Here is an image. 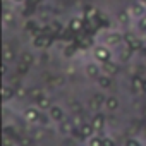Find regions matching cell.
I'll return each instance as SVG.
<instances>
[{
	"instance_id": "obj_1",
	"label": "cell",
	"mask_w": 146,
	"mask_h": 146,
	"mask_svg": "<svg viewBox=\"0 0 146 146\" xmlns=\"http://www.w3.org/2000/svg\"><path fill=\"white\" fill-rule=\"evenodd\" d=\"M93 58H95L98 64L110 62V60H112V48L107 46L105 43H103V45H95V46H93Z\"/></svg>"
},
{
	"instance_id": "obj_2",
	"label": "cell",
	"mask_w": 146,
	"mask_h": 146,
	"mask_svg": "<svg viewBox=\"0 0 146 146\" xmlns=\"http://www.w3.org/2000/svg\"><path fill=\"white\" fill-rule=\"evenodd\" d=\"M84 76L91 81H96L100 76H102V64H98L96 60H91V62H86L84 64Z\"/></svg>"
},
{
	"instance_id": "obj_3",
	"label": "cell",
	"mask_w": 146,
	"mask_h": 146,
	"mask_svg": "<svg viewBox=\"0 0 146 146\" xmlns=\"http://www.w3.org/2000/svg\"><path fill=\"white\" fill-rule=\"evenodd\" d=\"M124 43H125V46H129L132 52H143L144 46H146L144 41H143V38L137 36V35H132V33H125Z\"/></svg>"
},
{
	"instance_id": "obj_4",
	"label": "cell",
	"mask_w": 146,
	"mask_h": 146,
	"mask_svg": "<svg viewBox=\"0 0 146 146\" xmlns=\"http://www.w3.org/2000/svg\"><path fill=\"white\" fill-rule=\"evenodd\" d=\"M124 40H125L124 33H120V31H108L105 35V41L103 43L107 46H110V48H115V46H120L124 43Z\"/></svg>"
},
{
	"instance_id": "obj_5",
	"label": "cell",
	"mask_w": 146,
	"mask_h": 146,
	"mask_svg": "<svg viewBox=\"0 0 146 146\" xmlns=\"http://www.w3.org/2000/svg\"><path fill=\"white\" fill-rule=\"evenodd\" d=\"M31 43H33V46L36 48V50H48L52 45H53V40H52V35H40V36H33V40H31Z\"/></svg>"
},
{
	"instance_id": "obj_6",
	"label": "cell",
	"mask_w": 146,
	"mask_h": 146,
	"mask_svg": "<svg viewBox=\"0 0 146 146\" xmlns=\"http://www.w3.org/2000/svg\"><path fill=\"white\" fill-rule=\"evenodd\" d=\"M90 122L93 124V127H95V132H96V134L105 136V134H103L105 125H107V117H105V113H102V112H95V115L91 117V120H90Z\"/></svg>"
},
{
	"instance_id": "obj_7",
	"label": "cell",
	"mask_w": 146,
	"mask_h": 146,
	"mask_svg": "<svg viewBox=\"0 0 146 146\" xmlns=\"http://www.w3.org/2000/svg\"><path fill=\"white\" fill-rule=\"evenodd\" d=\"M40 117H41V110L38 107H28L23 112V119H24L26 124H38Z\"/></svg>"
},
{
	"instance_id": "obj_8",
	"label": "cell",
	"mask_w": 146,
	"mask_h": 146,
	"mask_svg": "<svg viewBox=\"0 0 146 146\" xmlns=\"http://www.w3.org/2000/svg\"><path fill=\"white\" fill-rule=\"evenodd\" d=\"M102 74H107V76H110V78L119 76V74H120V62L110 60V62L102 64Z\"/></svg>"
},
{
	"instance_id": "obj_9",
	"label": "cell",
	"mask_w": 146,
	"mask_h": 146,
	"mask_svg": "<svg viewBox=\"0 0 146 146\" xmlns=\"http://www.w3.org/2000/svg\"><path fill=\"white\" fill-rule=\"evenodd\" d=\"M143 120L141 119H132L127 125H125V134L127 137H137V134H141V129H143Z\"/></svg>"
},
{
	"instance_id": "obj_10",
	"label": "cell",
	"mask_w": 146,
	"mask_h": 146,
	"mask_svg": "<svg viewBox=\"0 0 146 146\" xmlns=\"http://www.w3.org/2000/svg\"><path fill=\"white\" fill-rule=\"evenodd\" d=\"M46 113L50 115L52 122H55V124H58V122H62V120L65 119V110H64L60 105H57V103H53V105H52V108H50Z\"/></svg>"
},
{
	"instance_id": "obj_11",
	"label": "cell",
	"mask_w": 146,
	"mask_h": 146,
	"mask_svg": "<svg viewBox=\"0 0 146 146\" xmlns=\"http://www.w3.org/2000/svg\"><path fill=\"white\" fill-rule=\"evenodd\" d=\"M127 11H129L131 17L137 21L139 17H143V16L146 14V5H144V4H141V2H132V4L127 7Z\"/></svg>"
},
{
	"instance_id": "obj_12",
	"label": "cell",
	"mask_w": 146,
	"mask_h": 146,
	"mask_svg": "<svg viewBox=\"0 0 146 146\" xmlns=\"http://www.w3.org/2000/svg\"><path fill=\"white\" fill-rule=\"evenodd\" d=\"M74 122H72V119H64L62 122H58V127H57V131H58V134L60 136H70L72 134V131H74Z\"/></svg>"
},
{
	"instance_id": "obj_13",
	"label": "cell",
	"mask_w": 146,
	"mask_h": 146,
	"mask_svg": "<svg viewBox=\"0 0 146 146\" xmlns=\"http://www.w3.org/2000/svg\"><path fill=\"white\" fill-rule=\"evenodd\" d=\"M2 57H4V62H5V64H11V62H14V58H16V50H14V46H12L9 41H4Z\"/></svg>"
},
{
	"instance_id": "obj_14",
	"label": "cell",
	"mask_w": 146,
	"mask_h": 146,
	"mask_svg": "<svg viewBox=\"0 0 146 146\" xmlns=\"http://www.w3.org/2000/svg\"><path fill=\"white\" fill-rule=\"evenodd\" d=\"M108 113H113V112H117L119 108H120V100H119V96H115V95H108L107 96V102H105V107H103Z\"/></svg>"
},
{
	"instance_id": "obj_15",
	"label": "cell",
	"mask_w": 146,
	"mask_h": 146,
	"mask_svg": "<svg viewBox=\"0 0 146 146\" xmlns=\"http://www.w3.org/2000/svg\"><path fill=\"white\" fill-rule=\"evenodd\" d=\"M143 86H144V78H143V76L136 74V76L131 78V91H132L134 95L143 93Z\"/></svg>"
},
{
	"instance_id": "obj_16",
	"label": "cell",
	"mask_w": 146,
	"mask_h": 146,
	"mask_svg": "<svg viewBox=\"0 0 146 146\" xmlns=\"http://www.w3.org/2000/svg\"><path fill=\"white\" fill-rule=\"evenodd\" d=\"M0 93H2V102L4 103H9L11 100L16 98V88L12 84H7V83L2 86V91H0Z\"/></svg>"
},
{
	"instance_id": "obj_17",
	"label": "cell",
	"mask_w": 146,
	"mask_h": 146,
	"mask_svg": "<svg viewBox=\"0 0 146 146\" xmlns=\"http://www.w3.org/2000/svg\"><path fill=\"white\" fill-rule=\"evenodd\" d=\"M131 21H132V17H131V14H129L127 9H120V11H117V14H115V23H117V24H120V26H127V24H131Z\"/></svg>"
},
{
	"instance_id": "obj_18",
	"label": "cell",
	"mask_w": 146,
	"mask_h": 146,
	"mask_svg": "<svg viewBox=\"0 0 146 146\" xmlns=\"http://www.w3.org/2000/svg\"><path fill=\"white\" fill-rule=\"evenodd\" d=\"M96 84H98V88H100L102 91H107V90H110V88L113 86V78H110V76H107V74H102V76L96 79Z\"/></svg>"
},
{
	"instance_id": "obj_19",
	"label": "cell",
	"mask_w": 146,
	"mask_h": 146,
	"mask_svg": "<svg viewBox=\"0 0 146 146\" xmlns=\"http://www.w3.org/2000/svg\"><path fill=\"white\" fill-rule=\"evenodd\" d=\"M79 131H81V139H90L91 136L96 134V132H95V127H93V124H91L90 120H86V122L79 127Z\"/></svg>"
},
{
	"instance_id": "obj_20",
	"label": "cell",
	"mask_w": 146,
	"mask_h": 146,
	"mask_svg": "<svg viewBox=\"0 0 146 146\" xmlns=\"http://www.w3.org/2000/svg\"><path fill=\"white\" fill-rule=\"evenodd\" d=\"M83 110H84L83 102H79V100H70L69 102V112H70V115H83Z\"/></svg>"
},
{
	"instance_id": "obj_21",
	"label": "cell",
	"mask_w": 146,
	"mask_h": 146,
	"mask_svg": "<svg viewBox=\"0 0 146 146\" xmlns=\"http://www.w3.org/2000/svg\"><path fill=\"white\" fill-rule=\"evenodd\" d=\"M62 23L58 21V19H52V21H48V35H52V36H58L60 33H62Z\"/></svg>"
},
{
	"instance_id": "obj_22",
	"label": "cell",
	"mask_w": 146,
	"mask_h": 146,
	"mask_svg": "<svg viewBox=\"0 0 146 146\" xmlns=\"http://www.w3.org/2000/svg\"><path fill=\"white\" fill-rule=\"evenodd\" d=\"M19 62H23V64H28V65H35V62H36V57H35V53L33 52H29V50H23L21 53H19Z\"/></svg>"
},
{
	"instance_id": "obj_23",
	"label": "cell",
	"mask_w": 146,
	"mask_h": 146,
	"mask_svg": "<svg viewBox=\"0 0 146 146\" xmlns=\"http://www.w3.org/2000/svg\"><path fill=\"white\" fill-rule=\"evenodd\" d=\"M52 105H53V100L48 96V95H45V96H41L38 102H36V107L41 110V112H48L50 108H52Z\"/></svg>"
},
{
	"instance_id": "obj_24",
	"label": "cell",
	"mask_w": 146,
	"mask_h": 146,
	"mask_svg": "<svg viewBox=\"0 0 146 146\" xmlns=\"http://www.w3.org/2000/svg\"><path fill=\"white\" fill-rule=\"evenodd\" d=\"M84 17H72L70 21H69V29L70 31H74V33H78V31H81L83 28H84Z\"/></svg>"
},
{
	"instance_id": "obj_25",
	"label": "cell",
	"mask_w": 146,
	"mask_h": 146,
	"mask_svg": "<svg viewBox=\"0 0 146 146\" xmlns=\"http://www.w3.org/2000/svg\"><path fill=\"white\" fill-rule=\"evenodd\" d=\"M35 139H33V136L31 134H19L17 136V139H16V144L17 146H35Z\"/></svg>"
},
{
	"instance_id": "obj_26",
	"label": "cell",
	"mask_w": 146,
	"mask_h": 146,
	"mask_svg": "<svg viewBox=\"0 0 146 146\" xmlns=\"http://www.w3.org/2000/svg\"><path fill=\"white\" fill-rule=\"evenodd\" d=\"M41 96H45V90L41 88V86H33V88H29V93H28V98H31L35 103L41 98Z\"/></svg>"
},
{
	"instance_id": "obj_27",
	"label": "cell",
	"mask_w": 146,
	"mask_h": 146,
	"mask_svg": "<svg viewBox=\"0 0 146 146\" xmlns=\"http://www.w3.org/2000/svg\"><path fill=\"white\" fill-rule=\"evenodd\" d=\"M2 21H4V26H5V28L11 26V24H14V23H16V14H14V11H11V9H4Z\"/></svg>"
},
{
	"instance_id": "obj_28",
	"label": "cell",
	"mask_w": 146,
	"mask_h": 146,
	"mask_svg": "<svg viewBox=\"0 0 146 146\" xmlns=\"http://www.w3.org/2000/svg\"><path fill=\"white\" fill-rule=\"evenodd\" d=\"M29 70H31V65L23 64V62H17V64H16V74H17L19 78L28 76V74H29Z\"/></svg>"
},
{
	"instance_id": "obj_29",
	"label": "cell",
	"mask_w": 146,
	"mask_h": 146,
	"mask_svg": "<svg viewBox=\"0 0 146 146\" xmlns=\"http://www.w3.org/2000/svg\"><path fill=\"white\" fill-rule=\"evenodd\" d=\"M65 83H67V78H65V76H60V74H53V78H52V81H50V84H48V86L62 88Z\"/></svg>"
},
{
	"instance_id": "obj_30",
	"label": "cell",
	"mask_w": 146,
	"mask_h": 146,
	"mask_svg": "<svg viewBox=\"0 0 146 146\" xmlns=\"http://www.w3.org/2000/svg\"><path fill=\"white\" fill-rule=\"evenodd\" d=\"M76 53H78V48H76L74 45H65L64 50H62V57H64V58H72Z\"/></svg>"
},
{
	"instance_id": "obj_31",
	"label": "cell",
	"mask_w": 146,
	"mask_h": 146,
	"mask_svg": "<svg viewBox=\"0 0 146 146\" xmlns=\"http://www.w3.org/2000/svg\"><path fill=\"white\" fill-rule=\"evenodd\" d=\"M38 26H40V21H36V19H26L24 21V31H28V33H33Z\"/></svg>"
},
{
	"instance_id": "obj_32",
	"label": "cell",
	"mask_w": 146,
	"mask_h": 146,
	"mask_svg": "<svg viewBox=\"0 0 146 146\" xmlns=\"http://www.w3.org/2000/svg\"><path fill=\"white\" fill-rule=\"evenodd\" d=\"M95 16H98V9L93 7V5H86V7H84V19L90 21V19L95 17Z\"/></svg>"
},
{
	"instance_id": "obj_33",
	"label": "cell",
	"mask_w": 146,
	"mask_h": 146,
	"mask_svg": "<svg viewBox=\"0 0 146 146\" xmlns=\"http://www.w3.org/2000/svg\"><path fill=\"white\" fill-rule=\"evenodd\" d=\"M91 96H93V98L96 100V103H98V105H100L102 108L105 107V102H107V95H105L103 91H96V93H93Z\"/></svg>"
},
{
	"instance_id": "obj_34",
	"label": "cell",
	"mask_w": 146,
	"mask_h": 146,
	"mask_svg": "<svg viewBox=\"0 0 146 146\" xmlns=\"http://www.w3.org/2000/svg\"><path fill=\"white\" fill-rule=\"evenodd\" d=\"M28 93H29V88L19 84L16 86V98H28Z\"/></svg>"
},
{
	"instance_id": "obj_35",
	"label": "cell",
	"mask_w": 146,
	"mask_h": 146,
	"mask_svg": "<svg viewBox=\"0 0 146 146\" xmlns=\"http://www.w3.org/2000/svg\"><path fill=\"white\" fill-rule=\"evenodd\" d=\"M102 143H103V136L100 134H95L88 139V146H102Z\"/></svg>"
},
{
	"instance_id": "obj_36",
	"label": "cell",
	"mask_w": 146,
	"mask_h": 146,
	"mask_svg": "<svg viewBox=\"0 0 146 146\" xmlns=\"http://www.w3.org/2000/svg\"><path fill=\"white\" fill-rule=\"evenodd\" d=\"M124 146H143V143L137 137H125L124 139Z\"/></svg>"
},
{
	"instance_id": "obj_37",
	"label": "cell",
	"mask_w": 146,
	"mask_h": 146,
	"mask_svg": "<svg viewBox=\"0 0 146 146\" xmlns=\"http://www.w3.org/2000/svg\"><path fill=\"white\" fill-rule=\"evenodd\" d=\"M136 28H137V31H139V33H146V14H144L143 17H139V19H137Z\"/></svg>"
},
{
	"instance_id": "obj_38",
	"label": "cell",
	"mask_w": 146,
	"mask_h": 146,
	"mask_svg": "<svg viewBox=\"0 0 146 146\" xmlns=\"http://www.w3.org/2000/svg\"><path fill=\"white\" fill-rule=\"evenodd\" d=\"M132 53H134V52H132V50H131L129 46H125V48H124V50H122V52H120L119 55H120V60H124V62H127V60H129V58L132 57Z\"/></svg>"
},
{
	"instance_id": "obj_39",
	"label": "cell",
	"mask_w": 146,
	"mask_h": 146,
	"mask_svg": "<svg viewBox=\"0 0 146 146\" xmlns=\"http://www.w3.org/2000/svg\"><path fill=\"white\" fill-rule=\"evenodd\" d=\"M86 105H88V108H90V110H93V112H100V108H102V107L96 103V100H95L93 96L88 100V103H86Z\"/></svg>"
},
{
	"instance_id": "obj_40",
	"label": "cell",
	"mask_w": 146,
	"mask_h": 146,
	"mask_svg": "<svg viewBox=\"0 0 146 146\" xmlns=\"http://www.w3.org/2000/svg\"><path fill=\"white\" fill-rule=\"evenodd\" d=\"M31 136H33V139L35 141H40V139H43L45 137V129L41 127V129H36V131H33L31 132Z\"/></svg>"
},
{
	"instance_id": "obj_41",
	"label": "cell",
	"mask_w": 146,
	"mask_h": 146,
	"mask_svg": "<svg viewBox=\"0 0 146 146\" xmlns=\"http://www.w3.org/2000/svg\"><path fill=\"white\" fill-rule=\"evenodd\" d=\"M102 146H117V141H115L113 137H110V136H103Z\"/></svg>"
},
{
	"instance_id": "obj_42",
	"label": "cell",
	"mask_w": 146,
	"mask_h": 146,
	"mask_svg": "<svg viewBox=\"0 0 146 146\" xmlns=\"http://www.w3.org/2000/svg\"><path fill=\"white\" fill-rule=\"evenodd\" d=\"M26 4H28V7L29 9H38L40 7V4H41V0H26Z\"/></svg>"
},
{
	"instance_id": "obj_43",
	"label": "cell",
	"mask_w": 146,
	"mask_h": 146,
	"mask_svg": "<svg viewBox=\"0 0 146 146\" xmlns=\"http://www.w3.org/2000/svg\"><path fill=\"white\" fill-rule=\"evenodd\" d=\"M7 72H9V64H5V62H4V67H2V74H4V76H7Z\"/></svg>"
},
{
	"instance_id": "obj_44",
	"label": "cell",
	"mask_w": 146,
	"mask_h": 146,
	"mask_svg": "<svg viewBox=\"0 0 146 146\" xmlns=\"http://www.w3.org/2000/svg\"><path fill=\"white\" fill-rule=\"evenodd\" d=\"M14 5H21V4H26V0H11Z\"/></svg>"
},
{
	"instance_id": "obj_45",
	"label": "cell",
	"mask_w": 146,
	"mask_h": 146,
	"mask_svg": "<svg viewBox=\"0 0 146 146\" xmlns=\"http://www.w3.org/2000/svg\"><path fill=\"white\" fill-rule=\"evenodd\" d=\"M141 136H144V137H146V122L143 124V129H141Z\"/></svg>"
},
{
	"instance_id": "obj_46",
	"label": "cell",
	"mask_w": 146,
	"mask_h": 146,
	"mask_svg": "<svg viewBox=\"0 0 146 146\" xmlns=\"http://www.w3.org/2000/svg\"><path fill=\"white\" fill-rule=\"evenodd\" d=\"M143 93L146 95V79H144V86H143Z\"/></svg>"
},
{
	"instance_id": "obj_47",
	"label": "cell",
	"mask_w": 146,
	"mask_h": 146,
	"mask_svg": "<svg viewBox=\"0 0 146 146\" xmlns=\"http://www.w3.org/2000/svg\"><path fill=\"white\" fill-rule=\"evenodd\" d=\"M143 55H144V58H146V46H144V50H143Z\"/></svg>"
},
{
	"instance_id": "obj_48",
	"label": "cell",
	"mask_w": 146,
	"mask_h": 146,
	"mask_svg": "<svg viewBox=\"0 0 146 146\" xmlns=\"http://www.w3.org/2000/svg\"><path fill=\"white\" fill-rule=\"evenodd\" d=\"M139 2H141V4H144V5H146V0H139Z\"/></svg>"
},
{
	"instance_id": "obj_49",
	"label": "cell",
	"mask_w": 146,
	"mask_h": 146,
	"mask_svg": "<svg viewBox=\"0 0 146 146\" xmlns=\"http://www.w3.org/2000/svg\"><path fill=\"white\" fill-rule=\"evenodd\" d=\"M122 146H124V144H122Z\"/></svg>"
},
{
	"instance_id": "obj_50",
	"label": "cell",
	"mask_w": 146,
	"mask_h": 146,
	"mask_svg": "<svg viewBox=\"0 0 146 146\" xmlns=\"http://www.w3.org/2000/svg\"><path fill=\"white\" fill-rule=\"evenodd\" d=\"M12 146H14V144H12Z\"/></svg>"
}]
</instances>
